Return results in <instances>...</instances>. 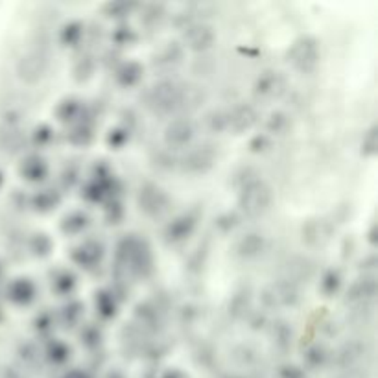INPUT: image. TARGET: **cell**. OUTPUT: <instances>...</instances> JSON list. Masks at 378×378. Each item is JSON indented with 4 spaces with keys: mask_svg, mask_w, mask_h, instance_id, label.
<instances>
[{
    "mask_svg": "<svg viewBox=\"0 0 378 378\" xmlns=\"http://www.w3.org/2000/svg\"><path fill=\"white\" fill-rule=\"evenodd\" d=\"M214 39H216V36H214L213 28L207 26V24H194V26L187 28L185 36H183L185 45L194 52H203V50L210 48Z\"/></svg>",
    "mask_w": 378,
    "mask_h": 378,
    "instance_id": "cell-8",
    "label": "cell"
},
{
    "mask_svg": "<svg viewBox=\"0 0 378 378\" xmlns=\"http://www.w3.org/2000/svg\"><path fill=\"white\" fill-rule=\"evenodd\" d=\"M14 299L19 302L34 299V286H31L28 280H21V282H17V285L14 286Z\"/></svg>",
    "mask_w": 378,
    "mask_h": 378,
    "instance_id": "cell-17",
    "label": "cell"
},
{
    "mask_svg": "<svg viewBox=\"0 0 378 378\" xmlns=\"http://www.w3.org/2000/svg\"><path fill=\"white\" fill-rule=\"evenodd\" d=\"M264 301L270 307H294L299 301L297 286L290 280H280L277 285H272L264 292Z\"/></svg>",
    "mask_w": 378,
    "mask_h": 378,
    "instance_id": "cell-5",
    "label": "cell"
},
{
    "mask_svg": "<svg viewBox=\"0 0 378 378\" xmlns=\"http://www.w3.org/2000/svg\"><path fill=\"white\" fill-rule=\"evenodd\" d=\"M285 91V78L279 72H264L255 83V93L262 98H277Z\"/></svg>",
    "mask_w": 378,
    "mask_h": 378,
    "instance_id": "cell-10",
    "label": "cell"
},
{
    "mask_svg": "<svg viewBox=\"0 0 378 378\" xmlns=\"http://www.w3.org/2000/svg\"><path fill=\"white\" fill-rule=\"evenodd\" d=\"M288 124H290L288 118H286L282 113H277V115L270 116V121H267V129H270L272 133H285Z\"/></svg>",
    "mask_w": 378,
    "mask_h": 378,
    "instance_id": "cell-19",
    "label": "cell"
},
{
    "mask_svg": "<svg viewBox=\"0 0 378 378\" xmlns=\"http://www.w3.org/2000/svg\"><path fill=\"white\" fill-rule=\"evenodd\" d=\"M216 153L210 150V146L194 148L183 159V168L190 172V174H203L209 168H213Z\"/></svg>",
    "mask_w": 378,
    "mask_h": 378,
    "instance_id": "cell-7",
    "label": "cell"
},
{
    "mask_svg": "<svg viewBox=\"0 0 378 378\" xmlns=\"http://www.w3.org/2000/svg\"><path fill=\"white\" fill-rule=\"evenodd\" d=\"M192 227H194V222H192L190 218H187V216L175 220V222L170 225V231H168L170 238H174V240L185 238V236L192 231Z\"/></svg>",
    "mask_w": 378,
    "mask_h": 378,
    "instance_id": "cell-16",
    "label": "cell"
},
{
    "mask_svg": "<svg viewBox=\"0 0 378 378\" xmlns=\"http://www.w3.org/2000/svg\"><path fill=\"white\" fill-rule=\"evenodd\" d=\"M288 59L295 71L308 74L317 67V61H320L317 43L312 37H302V39L295 41L294 46L288 52Z\"/></svg>",
    "mask_w": 378,
    "mask_h": 378,
    "instance_id": "cell-3",
    "label": "cell"
},
{
    "mask_svg": "<svg viewBox=\"0 0 378 378\" xmlns=\"http://www.w3.org/2000/svg\"><path fill=\"white\" fill-rule=\"evenodd\" d=\"M24 165L31 166V170H23V174L26 175L28 179H31V181H36V179H41L43 175L46 174V168H45V165H43V160L30 159L28 163H24Z\"/></svg>",
    "mask_w": 378,
    "mask_h": 378,
    "instance_id": "cell-18",
    "label": "cell"
},
{
    "mask_svg": "<svg viewBox=\"0 0 378 378\" xmlns=\"http://www.w3.org/2000/svg\"><path fill=\"white\" fill-rule=\"evenodd\" d=\"M141 78V68L135 63H129L121 71V81L124 85H133Z\"/></svg>",
    "mask_w": 378,
    "mask_h": 378,
    "instance_id": "cell-20",
    "label": "cell"
},
{
    "mask_svg": "<svg viewBox=\"0 0 378 378\" xmlns=\"http://www.w3.org/2000/svg\"><path fill=\"white\" fill-rule=\"evenodd\" d=\"M48 71V59L39 50L24 53L17 63V76L24 83H37Z\"/></svg>",
    "mask_w": 378,
    "mask_h": 378,
    "instance_id": "cell-4",
    "label": "cell"
},
{
    "mask_svg": "<svg viewBox=\"0 0 378 378\" xmlns=\"http://www.w3.org/2000/svg\"><path fill=\"white\" fill-rule=\"evenodd\" d=\"M365 352H367V345L362 342H349L345 343L339 351V364L345 369H354L358 362L364 360Z\"/></svg>",
    "mask_w": 378,
    "mask_h": 378,
    "instance_id": "cell-12",
    "label": "cell"
},
{
    "mask_svg": "<svg viewBox=\"0 0 378 378\" xmlns=\"http://www.w3.org/2000/svg\"><path fill=\"white\" fill-rule=\"evenodd\" d=\"M238 205L247 216H260L272 205V188L264 181L245 183L238 196Z\"/></svg>",
    "mask_w": 378,
    "mask_h": 378,
    "instance_id": "cell-1",
    "label": "cell"
},
{
    "mask_svg": "<svg viewBox=\"0 0 378 378\" xmlns=\"http://www.w3.org/2000/svg\"><path fill=\"white\" fill-rule=\"evenodd\" d=\"M194 124L188 118H175L168 124L165 131V141L168 146L183 148L190 144V141L194 138Z\"/></svg>",
    "mask_w": 378,
    "mask_h": 378,
    "instance_id": "cell-6",
    "label": "cell"
},
{
    "mask_svg": "<svg viewBox=\"0 0 378 378\" xmlns=\"http://www.w3.org/2000/svg\"><path fill=\"white\" fill-rule=\"evenodd\" d=\"M181 58H183V50L179 48L178 45H170L157 56L155 65L160 68H174L175 65L181 63Z\"/></svg>",
    "mask_w": 378,
    "mask_h": 378,
    "instance_id": "cell-14",
    "label": "cell"
},
{
    "mask_svg": "<svg viewBox=\"0 0 378 378\" xmlns=\"http://www.w3.org/2000/svg\"><path fill=\"white\" fill-rule=\"evenodd\" d=\"M138 203H141V209L150 216H157L163 210H166V196L155 187H146L144 190H141Z\"/></svg>",
    "mask_w": 378,
    "mask_h": 378,
    "instance_id": "cell-11",
    "label": "cell"
},
{
    "mask_svg": "<svg viewBox=\"0 0 378 378\" xmlns=\"http://www.w3.org/2000/svg\"><path fill=\"white\" fill-rule=\"evenodd\" d=\"M257 122V113L251 106H236L227 113V129H233L235 133H244L251 129Z\"/></svg>",
    "mask_w": 378,
    "mask_h": 378,
    "instance_id": "cell-9",
    "label": "cell"
},
{
    "mask_svg": "<svg viewBox=\"0 0 378 378\" xmlns=\"http://www.w3.org/2000/svg\"><path fill=\"white\" fill-rule=\"evenodd\" d=\"M146 102L157 113L178 111L181 109V87L172 81H160L148 91Z\"/></svg>",
    "mask_w": 378,
    "mask_h": 378,
    "instance_id": "cell-2",
    "label": "cell"
},
{
    "mask_svg": "<svg viewBox=\"0 0 378 378\" xmlns=\"http://www.w3.org/2000/svg\"><path fill=\"white\" fill-rule=\"evenodd\" d=\"M264 240L260 238V235H247L244 240L238 244V251L242 257H255L262 251Z\"/></svg>",
    "mask_w": 378,
    "mask_h": 378,
    "instance_id": "cell-15",
    "label": "cell"
},
{
    "mask_svg": "<svg viewBox=\"0 0 378 378\" xmlns=\"http://www.w3.org/2000/svg\"><path fill=\"white\" fill-rule=\"evenodd\" d=\"M377 294V285L373 279H364L360 282H356L349 292V301L358 302V305H365L369 299L374 297Z\"/></svg>",
    "mask_w": 378,
    "mask_h": 378,
    "instance_id": "cell-13",
    "label": "cell"
}]
</instances>
